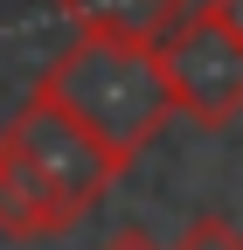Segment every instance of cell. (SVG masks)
<instances>
[{
  "mask_svg": "<svg viewBox=\"0 0 243 250\" xmlns=\"http://www.w3.org/2000/svg\"><path fill=\"white\" fill-rule=\"evenodd\" d=\"M63 14H70L77 35L132 42V49H167V35L195 7H188V0H63Z\"/></svg>",
  "mask_w": 243,
  "mask_h": 250,
  "instance_id": "cell-4",
  "label": "cell"
},
{
  "mask_svg": "<svg viewBox=\"0 0 243 250\" xmlns=\"http://www.w3.org/2000/svg\"><path fill=\"white\" fill-rule=\"evenodd\" d=\"M104 250H167V243H153L146 229H118V236H104Z\"/></svg>",
  "mask_w": 243,
  "mask_h": 250,
  "instance_id": "cell-8",
  "label": "cell"
},
{
  "mask_svg": "<svg viewBox=\"0 0 243 250\" xmlns=\"http://www.w3.org/2000/svg\"><path fill=\"white\" fill-rule=\"evenodd\" d=\"M35 90H42L49 104H63L90 139H104L125 167L160 139L167 118H181L160 49L104 42V35H77V42L35 77Z\"/></svg>",
  "mask_w": 243,
  "mask_h": 250,
  "instance_id": "cell-1",
  "label": "cell"
},
{
  "mask_svg": "<svg viewBox=\"0 0 243 250\" xmlns=\"http://www.w3.org/2000/svg\"><path fill=\"white\" fill-rule=\"evenodd\" d=\"M160 62H167V83H174L181 118L208 125V132H223V125L243 118V35H229V28L202 21V14H188V21L167 35Z\"/></svg>",
  "mask_w": 243,
  "mask_h": 250,
  "instance_id": "cell-3",
  "label": "cell"
},
{
  "mask_svg": "<svg viewBox=\"0 0 243 250\" xmlns=\"http://www.w3.org/2000/svg\"><path fill=\"white\" fill-rule=\"evenodd\" d=\"M167 250H243V229L229 223V215H195Z\"/></svg>",
  "mask_w": 243,
  "mask_h": 250,
  "instance_id": "cell-6",
  "label": "cell"
},
{
  "mask_svg": "<svg viewBox=\"0 0 243 250\" xmlns=\"http://www.w3.org/2000/svg\"><path fill=\"white\" fill-rule=\"evenodd\" d=\"M0 139L35 167V181L70 208V223H83V215L118 188V174H125V160H118L104 139H90L63 104H49L42 90H28V104L0 125Z\"/></svg>",
  "mask_w": 243,
  "mask_h": 250,
  "instance_id": "cell-2",
  "label": "cell"
},
{
  "mask_svg": "<svg viewBox=\"0 0 243 250\" xmlns=\"http://www.w3.org/2000/svg\"><path fill=\"white\" fill-rule=\"evenodd\" d=\"M195 14H202V21H216V28H229V35H243V0H202Z\"/></svg>",
  "mask_w": 243,
  "mask_h": 250,
  "instance_id": "cell-7",
  "label": "cell"
},
{
  "mask_svg": "<svg viewBox=\"0 0 243 250\" xmlns=\"http://www.w3.org/2000/svg\"><path fill=\"white\" fill-rule=\"evenodd\" d=\"M63 229H77L70 208L35 181V167H28L7 139H0V236L35 243V236H63Z\"/></svg>",
  "mask_w": 243,
  "mask_h": 250,
  "instance_id": "cell-5",
  "label": "cell"
}]
</instances>
